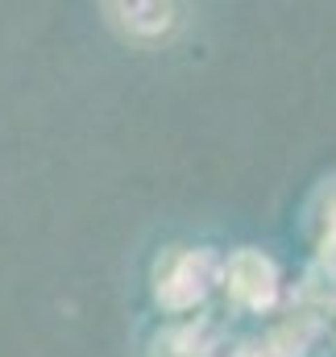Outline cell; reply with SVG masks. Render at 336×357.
Instances as JSON below:
<instances>
[]
</instances>
